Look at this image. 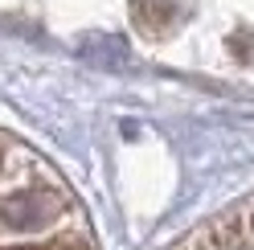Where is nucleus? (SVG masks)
I'll use <instances>...</instances> for the list:
<instances>
[{
  "instance_id": "obj_1",
  "label": "nucleus",
  "mask_w": 254,
  "mask_h": 250,
  "mask_svg": "<svg viewBox=\"0 0 254 250\" xmlns=\"http://www.w3.org/2000/svg\"><path fill=\"white\" fill-rule=\"evenodd\" d=\"M58 213V197L50 189H21L0 201V230H37Z\"/></svg>"
},
{
  "instance_id": "obj_2",
  "label": "nucleus",
  "mask_w": 254,
  "mask_h": 250,
  "mask_svg": "<svg viewBox=\"0 0 254 250\" xmlns=\"http://www.w3.org/2000/svg\"><path fill=\"white\" fill-rule=\"evenodd\" d=\"M209 246L213 250H246L254 246V197L234 205L230 213H221L209 226Z\"/></svg>"
}]
</instances>
